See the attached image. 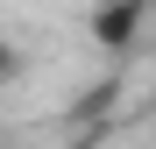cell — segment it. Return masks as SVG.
Returning a JSON list of instances; mask_svg holds the SVG:
<instances>
[{
    "label": "cell",
    "mask_w": 156,
    "mask_h": 149,
    "mask_svg": "<svg viewBox=\"0 0 156 149\" xmlns=\"http://www.w3.org/2000/svg\"><path fill=\"white\" fill-rule=\"evenodd\" d=\"M142 29H149V0H92L85 7V36H92L99 57H114V64L135 57Z\"/></svg>",
    "instance_id": "cell-1"
},
{
    "label": "cell",
    "mask_w": 156,
    "mask_h": 149,
    "mask_svg": "<svg viewBox=\"0 0 156 149\" xmlns=\"http://www.w3.org/2000/svg\"><path fill=\"white\" fill-rule=\"evenodd\" d=\"M21 78H29V50H21L14 36H0V92L21 85Z\"/></svg>",
    "instance_id": "cell-2"
},
{
    "label": "cell",
    "mask_w": 156,
    "mask_h": 149,
    "mask_svg": "<svg viewBox=\"0 0 156 149\" xmlns=\"http://www.w3.org/2000/svg\"><path fill=\"white\" fill-rule=\"evenodd\" d=\"M114 99H121V78H99V85L85 92V114H107V107H114Z\"/></svg>",
    "instance_id": "cell-3"
}]
</instances>
